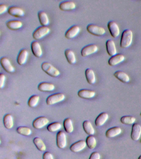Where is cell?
Returning a JSON list of instances; mask_svg holds the SVG:
<instances>
[{"label": "cell", "mask_w": 141, "mask_h": 159, "mask_svg": "<svg viewBox=\"0 0 141 159\" xmlns=\"http://www.w3.org/2000/svg\"><path fill=\"white\" fill-rule=\"evenodd\" d=\"M133 40V33L130 30L127 29L122 32L121 35L120 46L122 48H127L132 44Z\"/></svg>", "instance_id": "cell-1"}, {"label": "cell", "mask_w": 141, "mask_h": 159, "mask_svg": "<svg viewBox=\"0 0 141 159\" xmlns=\"http://www.w3.org/2000/svg\"><path fill=\"white\" fill-rule=\"evenodd\" d=\"M41 67L42 70L50 76L57 77L60 75V71L49 62H44L42 63Z\"/></svg>", "instance_id": "cell-2"}, {"label": "cell", "mask_w": 141, "mask_h": 159, "mask_svg": "<svg viewBox=\"0 0 141 159\" xmlns=\"http://www.w3.org/2000/svg\"><path fill=\"white\" fill-rule=\"evenodd\" d=\"M50 32V29L47 26H41L37 28L33 32V36L34 39L39 40L47 35Z\"/></svg>", "instance_id": "cell-3"}, {"label": "cell", "mask_w": 141, "mask_h": 159, "mask_svg": "<svg viewBox=\"0 0 141 159\" xmlns=\"http://www.w3.org/2000/svg\"><path fill=\"white\" fill-rule=\"evenodd\" d=\"M86 30L91 34L99 37L103 35L106 33V30L103 27L93 24L88 25Z\"/></svg>", "instance_id": "cell-4"}, {"label": "cell", "mask_w": 141, "mask_h": 159, "mask_svg": "<svg viewBox=\"0 0 141 159\" xmlns=\"http://www.w3.org/2000/svg\"><path fill=\"white\" fill-rule=\"evenodd\" d=\"M65 95L61 93L52 94L47 98L46 104L48 105H54V104L60 102L65 99Z\"/></svg>", "instance_id": "cell-5"}, {"label": "cell", "mask_w": 141, "mask_h": 159, "mask_svg": "<svg viewBox=\"0 0 141 159\" xmlns=\"http://www.w3.org/2000/svg\"><path fill=\"white\" fill-rule=\"evenodd\" d=\"M67 136L66 134L63 131H60L58 133L56 136V144L58 148L60 149H64L67 146Z\"/></svg>", "instance_id": "cell-6"}, {"label": "cell", "mask_w": 141, "mask_h": 159, "mask_svg": "<svg viewBox=\"0 0 141 159\" xmlns=\"http://www.w3.org/2000/svg\"><path fill=\"white\" fill-rule=\"evenodd\" d=\"M98 47L96 45L91 44L88 45L82 49L81 53L83 57H86L94 54L97 52Z\"/></svg>", "instance_id": "cell-7"}, {"label": "cell", "mask_w": 141, "mask_h": 159, "mask_svg": "<svg viewBox=\"0 0 141 159\" xmlns=\"http://www.w3.org/2000/svg\"><path fill=\"white\" fill-rule=\"evenodd\" d=\"M108 28L113 38H117L119 35L120 30L118 25L113 21H110L108 23Z\"/></svg>", "instance_id": "cell-8"}, {"label": "cell", "mask_w": 141, "mask_h": 159, "mask_svg": "<svg viewBox=\"0 0 141 159\" xmlns=\"http://www.w3.org/2000/svg\"><path fill=\"white\" fill-rule=\"evenodd\" d=\"M49 122V120L47 118L41 116L35 119L33 121V125L35 129H40L47 125Z\"/></svg>", "instance_id": "cell-9"}, {"label": "cell", "mask_w": 141, "mask_h": 159, "mask_svg": "<svg viewBox=\"0 0 141 159\" xmlns=\"http://www.w3.org/2000/svg\"><path fill=\"white\" fill-rule=\"evenodd\" d=\"M1 64L4 70L8 73H13L15 71V68L12 65L10 61L7 57L1 58Z\"/></svg>", "instance_id": "cell-10"}, {"label": "cell", "mask_w": 141, "mask_h": 159, "mask_svg": "<svg viewBox=\"0 0 141 159\" xmlns=\"http://www.w3.org/2000/svg\"><path fill=\"white\" fill-rule=\"evenodd\" d=\"M141 135V126L139 124H134L132 126L131 138L132 140L137 141L139 140Z\"/></svg>", "instance_id": "cell-11"}, {"label": "cell", "mask_w": 141, "mask_h": 159, "mask_svg": "<svg viewBox=\"0 0 141 159\" xmlns=\"http://www.w3.org/2000/svg\"><path fill=\"white\" fill-rule=\"evenodd\" d=\"M80 28L79 26L73 25L69 28L65 33V37L69 39H72L76 37L80 32Z\"/></svg>", "instance_id": "cell-12"}, {"label": "cell", "mask_w": 141, "mask_h": 159, "mask_svg": "<svg viewBox=\"0 0 141 159\" xmlns=\"http://www.w3.org/2000/svg\"><path fill=\"white\" fill-rule=\"evenodd\" d=\"M31 49L33 54L35 57L40 58L43 54L41 46L39 42L34 41L31 43Z\"/></svg>", "instance_id": "cell-13"}, {"label": "cell", "mask_w": 141, "mask_h": 159, "mask_svg": "<svg viewBox=\"0 0 141 159\" xmlns=\"http://www.w3.org/2000/svg\"><path fill=\"white\" fill-rule=\"evenodd\" d=\"M86 142L80 140L74 143L70 147V150L73 152H78L83 150L86 146Z\"/></svg>", "instance_id": "cell-14"}, {"label": "cell", "mask_w": 141, "mask_h": 159, "mask_svg": "<svg viewBox=\"0 0 141 159\" xmlns=\"http://www.w3.org/2000/svg\"><path fill=\"white\" fill-rule=\"evenodd\" d=\"M106 50L109 55L112 57L117 54V51L115 42L112 40H108L106 42Z\"/></svg>", "instance_id": "cell-15"}, {"label": "cell", "mask_w": 141, "mask_h": 159, "mask_svg": "<svg viewBox=\"0 0 141 159\" xmlns=\"http://www.w3.org/2000/svg\"><path fill=\"white\" fill-rule=\"evenodd\" d=\"M8 11L11 16L16 17H23L24 15V10L16 6H12L8 9Z\"/></svg>", "instance_id": "cell-16"}, {"label": "cell", "mask_w": 141, "mask_h": 159, "mask_svg": "<svg viewBox=\"0 0 141 159\" xmlns=\"http://www.w3.org/2000/svg\"><path fill=\"white\" fill-rule=\"evenodd\" d=\"M28 56H29V52L27 49L21 50L17 58V62L18 64L20 66L25 64L28 60Z\"/></svg>", "instance_id": "cell-17"}, {"label": "cell", "mask_w": 141, "mask_h": 159, "mask_svg": "<svg viewBox=\"0 0 141 159\" xmlns=\"http://www.w3.org/2000/svg\"><path fill=\"white\" fill-rule=\"evenodd\" d=\"M76 7V4L72 1H63L59 5V8L62 11H72L75 9Z\"/></svg>", "instance_id": "cell-18"}, {"label": "cell", "mask_w": 141, "mask_h": 159, "mask_svg": "<svg viewBox=\"0 0 141 159\" xmlns=\"http://www.w3.org/2000/svg\"><path fill=\"white\" fill-rule=\"evenodd\" d=\"M125 59V57L123 55L117 54L111 57L108 60V63L110 66H114L123 61Z\"/></svg>", "instance_id": "cell-19"}, {"label": "cell", "mask_w": 141, "mask_h": 159, "mask_svg": "<svg viewBox=\"0 0 141 159\" xmlns=\"http://www.w3.org/2000/svg\"><path fill=\"white\" fill-rule=\"evenodd\" d=\"M96 93L92 90L82 89L78 92V95L80 98L84 99H89L94 98Z\"/></svg>", "instance_id": "cell-20"}, {"label": "cell", "mask_w": 141, "mask_h": 159, "mask_svg": "<svg viewBox=\"0 0 141 159\" xmlns=\"http://www.w3.org/2000/svg\"><path fill=\"white\" fill-rule=\"evenodd\" d=\"M108 114L106 112L101 113L96 118L95 121V125L98 127L102 126L108 119Z\"/></svg>", "instance_id": "cell-21"}, {"label": "cell", "mask_w": 141, "mask_h": 159, "mask_svg": "<svg viewBox=\"0 0 141 159\" xmlns=\"http://www.w3.org/2000/svg\"><path fill=\"white\" fill-rule=\"evenodd\" d=\"M113 75L116 78L122 83H126L130 81V78L128 75L122 71H117L115 72Z\"/></svg>", "instance_id": "cell-22"}, {"label": "cell", "mask_w": 141, "mask_h": 159, "mask_svg": "<svg viewBox=\"0 0 141 159\" xmlns=\"http://www.w3.org/2000/svg\"><path fill=\"white\" fill-rule=\"evenodd\" d=\"M7 27L9 29L13 30H17L20 29L23 27V22L17 20H13L8 21L7 22Z\"/></svg>", "instance_id": "cell-23"}, {"label": "cell", "mask_w": 141, "mask_h": 159, "mask_svg": "<svg viewBox=\"0 0 141 159\" xmlns=\"http://www.w3.org/2000/svg\"><path fill=\"white\" fill-rule=\"evenodd\" d=\"M122 129L119 127H113L110 128L106 131V136L108 138H112L121 134Z\"/></svg>", "instance_id": "cell-24"}, {"label": "cell", "mask_w": 141, "mask_h": 159, "mask_svg": "<svg viewBox=\"0 0 141 159\" xmlns=\"http://www.w3.org/2000/svg\"><path fill=\"white\" fill-rule=\"evenodd\" d=\"M55 88V86L54 84L46 82L40 83L38 87V89L39 91L44 92L52 91Z\"/></svg>", "instance_id": "cell-25"}, {"label": "cell", "mask_w": 141, "mask_h": 159, "mask_svg": "<svg viewBox=\"0 0 141 159\" xmlns=\"http://www.w3.org/2000/svg\"><path fill=\"white\" fill-rule=\"evenodd\" d=\"M85 76L86 80L89 84H95L96 80V75L92 69L91 68H87L85 70Z\"/></svg>", "instance_id": "cell-26"}, {"label": "cell", "mask_w": 141, "mask_h": 159, "mask_svg": "<svg viewBox=\"0 0 141 159\" xmlns=\"http://www.w3.org/2000/svg\"><path fill=\"white\" fill-rule=\"evenodd\" d=\"M38 16L39 22L42 26H47L49 24L50 21L46 12L42 11H39Z\"/></svg>", "instance_id": "cell-27"}, {"label": "cell", "mask_w": 141, "mask_h": 159, "mask_svg": "<svg viewBox=\"0 0 141 159\" xmlns=\"http://www.w3.org/2000/svg\"><path fill=\"white\" fill-rule=\"evenodd\" d=\"M65 55L68 62L70 64H74L76 63L77 58L75 53L72 50L66 49Z\"/></svg>", "instance_id": "cell-28"}, {"label": "cell", "mask_w": 141, "mask_h": 159, "mask_svg": "<svg viewBox=\"0 0 141 159\" xmlns=\"http://www.w3.org/2000/svg\"><path fill=\"white\" fill-rule=\"evenodd\" d=\"M83 128L85 133L89 135H93L95 134V130L91 122L85 120L83 123Z\"/></svg>", "instance_id": "cell-29"}, {"label": "cell", "mask_w": 141, "mask_h": 159, "mask_svg": "<svg viewBox=\"0 0 141 159\" xmlns=\"http://www.w3.org/2000/svg\"><path fill=\"white\" fill-rule=\"evenodd\" d=\"M3 124L7 129H11L14 125V120L12 115L10 114H7L3 118Z\"/></svg>", "instance_id": "cell-30"}, {"label": "cell", "mask_w": 141, "mask_h": 159, "mask_svg": "<svg viewBox=\"0 0 141 159\" xmlns=\"http://www.w3.org/2000/svg\"><path fill=\"white\" fill-rule=\"evenodd\" d=\"M33 142L39 151L44 152L46 150V147L44 141L40 138L36 137L33 140Z\"/></svg>", "instance_id": "cell-31"}, {"label": "cell", "mask_w": 141, "mask_h": 159, "mask_svg": "<svg viewBox=\"0 0 141 159\" xmlns=\"http://www.w3.org/2000/svg\"><path fill=\"white\" fill-rule=\"evenodd\" d=\"M64 126L65 131L68 134H71L74 130L73 124L72 120L70 118H67L64 120Z\"/></svg>", "instance_id": "cell-32"}, {"label": "cell", "mask_w": 141, "mask_h": 159, "mask_svg": "<svg viewBox=\"0 0 141 159\" xmlns=\"http://www.w3.org/2000/svg\"><path fill=\"white\" fill-rule=\"evenodd\" d=\"M86 142L88 147L91 150H93L96 148V140L95 136L93 135H89L86 138Z\"/></svg>", "instance_id": "cell-33"}, {"label": "cell", "mask_w": 141, "mask_h": 159, "mask_svg": "<svg viewBox=\"0 0 141 159\" xmlns=\"http://www.w3.org/2000/svg\"><path fill=\"white\" fill-rule=\"evenodd\" d=\"M136 121V118L131 116H125L121 119V122L126 125H130L133 124Z\"/></svg>", "instance_id": "cell-34"}, {"label": "cell", "mask_w": 141, "mask_h": 159, "mask_svg": "<svg viewBox=\"0 0 141 159\" xmlns=\"http://www.w3.org/2000/svg\"><path fill=\"white\" fill-rule=\"evenodd\" d=\"M16 130L18 134L24 136H29L32 133L30 128L25 126H20L17 128Z\"/></svg>", "instance_id": "cell-35"}, {"label": "cell", "mask_w": 141, "mask_h": 159, "mask_svg": "<svg viewBox=\"0 0 141 159\" xmlns=\"http://www.w3.org/2000/svg\"><path fill=\"white\" fill-rule=\"evenodd\" d=\"M40 100V97L37 95L32 96L29 98L28 102V104L30 107L33 108L36 107Z\"/></svg>", "instance_id": "cell-36"}, {"label": "cell", "mask_w": 141, "mask_h": 159, "mask_svg": "<svg viewBox=\"0 0 141 159\" xmlns=\"http://www.w3.org/2000/svg\"><path fill=\"white\" fill-rule=\"evenodd\" d=\"M62 125L59 122H54L51 123L48 125L47 126V130L50 132L54 133L55 132L61 129Z\"/></svg>", "instance_id": "cell-37"}, {"label": "cell", "mask_w": 141, "mask_h": 159, "mask_svg": "<svg viewBox=\"0 0 141 159\" xmlns=\"http://www.w3.org/2000/svg\"><path fill=\"white\" fill-rule=\"evenodd\" d=\"M6 76L4 74L1 73L0 74V88H3L4 86L5 83Z\"/></svg>", "instance_id": "cell-38"}, {"label": "cell", "mask_w": 141, "mask_h": 159, "mask_svg": "<svg viewBox=\"0 0 141 159\" xmlns=\"http://www.w3.org/2000/svg\"><path fill=\"white\" fill-rule=\"evenodd\" d=\"M101 156L100 154L97 152H94L90 155L89 159H100Z\"/></svg>", "instance_id": "cell-39"}, {"label": "cell", "mask_w": 141, "mask_h": 159, "mask_svg": "<svg viewBox=\"0 0 141 159\" xmlns=\"http://www.w3.org/2000/svg\"><path fill=\"white\" fill-rule=\"evenodd\" d=\"M43 159H54L52 154L49 152H46L43 155Z\"/></svg>", "instance_id": "cell-40"}, {"label": "cell", "mask_w": 141, "mask_h": 159, "mask_svg": "<svg viewBox=\"0 0 141 159\" xmlns=\"http://www.w3.org/2000/svg\"><path fill=\"white\" fill-rule=\"evenodd\" d=\"M8 7L6 5L1 4L0 5V14H3L7 11H8Z\"/></svg>", "instance_id": "cell-41"}, {"label": "cell", "mask_w": 141, "mask_h": 159, "mask_svg": "<svg viewBox=\"0 0 141 159\" xmlns=\"http://www.w3.org/2000/svg\"><path fill=\"white\" fill-rule=\"evenodd\" d=\"M138 159H141V155H140L139 157L138 158Z\"/></svg>", "instance_id": "cell-42"}, {"label": "cell", "mask_w": 141, "mask_h": 159, "mask_svg": "<svg viewBox=\"0 0 141 159\" xmlns=\"http://www.w3.org/2000/svg\"><path fill=\"white\" fill-rule=\"evenodd\" d=\"M140 115H141V113H140Z\"/></svg>", "instance_id": "cell-43"}, {"label": "cell", "mask_w": 141, "mask_h": 159, "mask_svg": "<svg viewBox=\"0 0 141 159\" xmlns=\"http://www.w3.org/2000/svg\"></svg>", "instance_id": "cell-44"}]
</instances>
